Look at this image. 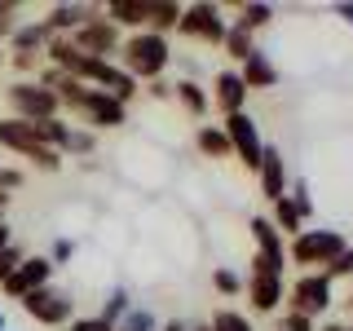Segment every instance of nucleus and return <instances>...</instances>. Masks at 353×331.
Wrapping results in <instances>:
<instances>
[{
	"instance_id": "43",
	"label": "nucleus",
	"mask_w": 353,
	"mask_h": 331,
	"mask_svg": "<svg viewBox=\"0 0 353 331\" xmlns=\"http://www.w3.org/2000/svg\"><path fill=\"white\" fill-rule=\"evenodd\" d=\"M318 331H349L345 323H327V327H318Z\"/></svg>"
},
{
	"instance_id": "29",
	"label": "nucleus",
	"mask_w": 353,
	"mask_h": 331,
	"mask_svg": "<svg viewBox=\"0 0 353 331\" xmlns=\"http://www.w3.org/2000/svg\"><path fill=\"white\" fill-rule=\"evenodd\" d=\"M287 203L296 208V212H301V221H309L314 217V199H309V181L301 177V181H292L287 185Z\"/></svg>"
},
{
	"instance_id": "22",
	"label": "nucleus",
	"mask_w": 353,
	"mask_h": 331,
	"mask_svg": "<svg viewBox=\"0 0 353 331\" xmlns=\"http://www.w3.org/2000/svg\"><path fill=\"white\" fill-rule=\"evenodd\" d=\"M221 49H225V53H230V58H234V62L243 66V62H248V58H252V53H256V49H261V44H256V40H252V31H243V27H239V22H230V27H225V40H221Z\"/></svg>"
},
{
	"instance_id": "6",
	"label": "nucleus",
	"mask_w": 353,
	"mask_h": 331,
	"mask_svg": "<svg viewBox=\"0 0 353 331\" xmlns=\"http://www.w3.org/2000/svg\"><path fill=\"white\" fill-rule=\"evenodd\" d=\"M221 128H225V137H230L234 159H239L248 172H256V168H261V154H265V137H261L256 119H252L248 110H239V115H225V119H221Z\"/></svg>"
},
{
	"instance_id": "30",
	"label": "nucleus",
	"mask_w": 353,
	"mask_h": 331,
	"mask_svg": "<svg viewBox=\"0 0 353 331\" xmlns=\"http://www.w3.org/2000/svg\"><path fill=\"white\" fill-rule=\"evenodd\" d=\"M66 154H88V159H93V154H97V132H93V128H75V124H71V141H66Z\"/></svg>"
},
{
	"instance_id": "42",
	"label": "nucleus",
	"mask_w": 353,
	"mask_h": 331,
	"mask_svg": "<svg viewBox=\"0 0 353 331\" xmlns=\"http://www.w3.org/2000/svg\"><path fill=\"white\" fill-rule=\"evenodd\" d=\"M159 331H190V323H181V318H163Z\"/></svg>"
},
{
	"instance_id": "36",
	"label": "nucleus",
	"mask_w": 353,
	"mask_h": 331,
	"mask_svg": "<svg viewBox=\"0 0 353 331\" xmlns=\"http://www.w3.org/2000/svg\"><path fill=\"white\" fill-rule=\"evenodd\" d=\"M274 331H318L314 323H309V318H301V314H292V309H287V314L279 318V327Z\"/></svg>"
},
{
	"instance_id": "47",
	"label": "nucleus",
	"mask_w": 353,
	"mask_h": 331,
	"mask_svg": "<svg viewBox=\"0 0 353 331\" xmlns=\"http://www.w3.org/2000/svg\"><path fill=\"white\" fill-rule=\"evenodd\" d=\"M0 66H5V53H0Z\"/></svg>"
},
{
	"instance_id": "26",
	"label": "nucleus",
	"mask_w": 353,
	"mask_h": 331,
	"mask_svg": "<svg viewBox=\"0 0 353 331\" xmlns=\"http://www.w3.org/2000/svg\"><path fill=\"white\" fill-rule=\"evenodd\" d=\"M115 331H159V314L146 309V305H132L128 314L115 323Z\"/></svg>"
},
{
	"instance_id": "21",
	"label": "nucleus",
	"mask_w": 353,
	"mask_h": 331,
	"mask_svg": "<svg viewBox=\"0 0 353 331\" xmlns=\"http://www.w3.org/2000/svg\"><path fill=\"white\" fill-rule=\"evenodd\" d=\"M172 97H176V102H181L185 110H190L199 124H203V115H208V106H212V97H208L194 80H176V84H172Z\"/></svg>"
},
{
	"instance_id": "45",
	"label": "nucleus",
	"mask_w": 353,
	"mask_h": 331,
	"mask_svg": "<svg viewBox=\"0 0 353 331\" xmlns=\"http://www.w3.org/2000/svg\"><path fill=\"white\" fill-rule=\"evenodd\" d=\"M5 203H9V194H5V190H0V212H5Z\"/></svg>"
},
{
	"instance_id": "41",
	"label": "nucleus",
	"mask_w": 353,
	"mask_h": 331,
	"mask_svg": "<svg viewBox=\"0 0 353 331\" xmlns=\"http://www.w3.org/2000/svg\"><path fill=\"white\" fill-rule=\"evenodd\" d=\"M9 243H14V225H9V221H0V252H5Z\"/></svg>"
},
{
	"instance_id": "37",
	"label": "nucleus",
	"mask_w": 353,
	"mask_h": 331,
	"mask_svg": "<svg viewBox=\"0 0 353 331\" xmlns=\"http://www.w3.org/2000/svg\"><path fill=\"white\" fill-rule=\"evenodd\" d=\"M22 181H27V177H22V168H0V190H5V194H14Z\"/></svg>"
},
{
	"instance_id": "27",
	"label": "nucleus",
	"mask_w": 353,
	"mask_h": 331,
	"mask_svg": "<svg viewBox=\"0 0 353 331\" xmlns=\"http://www.w3.org/2000/svg\"><path fill=\"white\" fill-rule=\"evenodd\" d=\"M128 309H132V296H128V287H110V292H106V301H102V309H97V314H102L106 323L115 327L119 318L128 314Z\"/></svg>"
},
{
	"instance_id": "10",
	"label": "nucleus",
	"mask_w": 353,
	"mask_h": 331,
	"mask_svg": "<svg viewBox=\"0 0 353 331\" xmlns=\"http://www.w3.org/2000/svg\"><path fill=\"white\" fill-rule=\"evenodd\" d=\"M75 115H80L88 128H124L128 106H124V102H115L110 93H102V88H88L84 102L75 106Z\"/></svg>"
},
{
	"instance_id": "7",
	"label": "nucleus",
	"mask_w": 353,
	"mask_h": 331,
	"mask_svg": "<svg viewBox=\"0 0 353 331\" xmlns=\"http://www.w3.org/2000/svg\"><path fill=\"white\" fill-rule=\"evenodd\" d=\"M225 27H230V22L221 18V5H212V0H194V5H181V22H176V31H181L185 40L221 44V40H225Z\"/></svg>"
},
{
	"instance_id": "46",
	"label": "nucleus",
	"mask_w": 353,
	"mask_h": 331,
	"mask_svg": "<svg viewBox=\"0 0 353 331\" xmlns=\"http://www.w3.org/2000/svg\"><path fill=\"white\" fill-rule=\"evenodd\" d=\"M0 331H9V323H5V309H0Z\"/></svg>"
},
{
	"instance_id": "4",
	"label": "nucleus",
	"mask_w": 353,
	"mask_h": 331,
	"mask_svg": "<svg viewBox=\"0 0 353 331\" xmlns=\"http://www.w3.org/2000/svg\"><path fill=\"white\" fill-rule=\"evenodd\" d=\"M287 301H292V314H301V318H323L331 305H336V292H331V279L323 270H309L301 274V279L292 283V292H287Z\"/></svg>"
},
{
	"instance_id": "33",
	"label": "nucleus",
	"mask_w": 353,
	"mask_h": 331,
	"mask_svg": "<svg viewBox=\"0 0 353 331\" xmlns=\"http://www.w3.org/2000/svg\"><path fill=\"white\" fill-rule=\"evenodd\" d=\"M71 257H75V239H53V248H49V261H53V270L58 265H71Z\"/></svg>"
},
{
	"instance_id": "35",
	"label": "nucleus",
	"mask_w": 353,
	"mask_h": 331,
	"mask_svg": "<svg viewBox=\"0 0 353 331\" xmlns=\"http://www.w3.org/2000/svg\"><path fill=\"white\" fill-rule=\"evenodd\" d=\"M66 331H115V327H110L102 314H88V318H71Z\"/></svg>"
},
{
	"instance_id": "1",
	"label": "nucleus",
	"mask_w": 353,
	"mask_h": 331,
	"mask_svg": "<svg viewBox=\"0 0 353 331\" xmlns=\"http://www.w3.org/2000/svg\"><path fill=\"white\" fill-rule=\"evenodd\" d=\"M172 62V44L168 36H154V31H132V36L119 44V66L132 75V80H163V71H168Z\"/></svg>"
},
{
	"instance_id": "25",
	"label": "nucleus",
	"mask_w": 353,
	"mask_h": 331,
	"mask_svg": "<svg viewBox=\"0 0 353 331\" xmlns=\"http://www.w3.org/2000/svg\"><path fill=\"white\" fill-rule=\"evenodd\" d=\"M239 27L243 31H261V27H270L274 22V5H261V0H252V5H239Z\"/></svg>"
},
{
	"instance_id": "31",
	"label": "nucleus",
	"mask_w": 353,
	"mask_h": 331,
	"mask_svg": "<svg viewBox=\"0 0 353 331\" xmlns=\"http://www.w3.org/2000/svg\"><path fill=\"white\" fill-rule=\"evenodd\" d=\"M212 287H216L221 296H239L243 292V279L230 270V265H216V270H212Z\"/></svg>"
},
{
	"instance_id": "3",
	"label": "nucleus",
	"mask_w": 353,
	"mask_h": 331,
	"mask_svg": "<svg viewBox=\"0 0 353 331\" xmlns=\"http://www.w3.org/2000/svg\"><path fill=\"white\" fill-rule=\"evenodd\" d=\"M349 248V239L340 234V230H301L292 243H287V261H296L305 270V265H327L340 257V252Z\"/></svg>"
},
{
	"instance_id": "16",
	"label": "nucleus",
	"mask_w": 353,
	"mask_h": 331,
	"mask_svg": "<svg viewBox=\"0 0 353 331\" xmlns=\"http://www.w3.org/2000/svg\"><path fill=\"white\" fill-rule=\"evenodd\" d=\"M88 18H93V9H88V5H71V0H62V5H53L40 22H44L49 36H75Z\"/></svg>"
},
{
	"instance_id": "15",
	"label": "nucleus",
	"mask_w": 353,
	"mask_h": 331,
	"mask_svg": "<svg viewBox=\"0 0 353 331\" xmlns=\"http://www.w3.org/2000/svg\"><path fill=\"white\" fill-rule=\"evenodd\" d=\"M212 102L221 106V115H239L243 102H248V84H243L239 66H225V71L212 80Z\"/></svg>"
},
{
	"instance_id": "8",
	"label": "nucleus",
	"mask_w": 353,
	"mask_h": 331,
	"mask_svg": "<svg viewBox=\"0 0 353 331\" xmlns=\"http://www.w3.org/2000/svg\"><path fill=\"white\" fill-rule=\"evenodd\" d=\"M71 44H75L80 53H88V58L115 62V53H119V44H124V40H119V27H115L106 14H93V18H88L84 27L71 36Z\"/></svg>"
},
{
	"instance_id": "20",
	"label": "nucleus",
	"mask_w": 353,
	"mask_h": 331,
	"mask_svg": "<svg viewBox=\"0 0 353 331\" xmlns=\"http://www.w3.org/2000/svg\"><path fill=\"white\" fill-rule=\"evenodd\" d=\"M194 146L208 154V159H230V137H225V128L221 124H199V132H194Z\"/></svg>"
},
{
	"instance_id": "2",
	"label": "nucleus",
	"mask_w": 353,
	"mask_h": 331,
	"mask_svg": "<svg viewBox=\"0 0 353 331\" xmlns=\"http://www.w3.org/2000/svg\"><path fill=\"white\" fill-rule=\"evenodd\" d=\"M0 146H5L9 154H18V159H27V163H36V168H44V172H58V168H62V154L49 150V146H40L27 119H14V115L0 119Z\"/></svg>"
},
{
	"instance_id": "11",
	"label": "nucleus",
	"mask_w": 353,
	"mask_h": 331,
	"mask_svg": "<svg viewBox=\"0 0 353 331\" xmlns=\"http://www.w3.org/2000/svg\"><path fill=\"white\" fill-rule=\"evenodd\" d=\"M22 309H27V314L36 318L40 327H62V323H71V309H75V301H71L66 292H53V287H40V292L22 296Z\"/></svg>"
},
{
	"instance_id": "34",
	"label": "nucleus",
	"mask_w": 353,
	"mask_h": 331,
	"mask_svg": "<svg viewBox=\"0 0 353 331\" xmlns=\"http://www.w3.org/2000/svg\"><path fill=\"white\" fill-rule=\"evenodd\" d=\"M18 265H22V248H18V243H9V248L0 252V287H5V279L18 270Z\"/></svg>"
},
{
	"instance_id": "5",
	"label": "nucleus",
	"mask_w": 353,
	"mask_h": 331,
	"mask_svg": "<svg viewBox=\"0 0 353 331\" xmlns=\"http://www.w3.org/2000/svg\"><path fill=\"white\" fill-rule=\"evenodd\" d=\"M5 97H9V106H14V119H27V124H40V119H58V115H62L58 97H53L40 80H18V84H9Z\"/></svg>"
},
{
	"instance_id": "17",
	"label": "nucleus",
	"mask_w": 353,
	"mask_h": 331,
	"mask_svg": "<svg viewBox=\"0 0 353 331\" xmlns=\"http://www.w3.org/2000/svg\"><path fill=\"white\" fill-rule=\"evenodd\" d=\"M150 14H154V0H110L106 5V18L115 27H132V31H146Z\"/></svg>"
},
{
	"instance_id": "44",
	"label": "nucleus",
	"mask_w": 353,
	"mask_h": 331,
	"mask_svg": "<svg viewBox=\"0 0 353 331\" xmlns=\"http://www.w3.org/2000/svg\"><path fill=\"white\" fill-rule=\"evenodd\" d=\"M190 331H212V327H208V323H190Z\"/></svg>"
},
{
	"instance_id": "14",
	"label": "nucleus",
	"mask_w": 353,
	"mask_h": 331,
	"mask_svg": "<svg viewBox=\"0 0 353 331\" xmlns=\"http://www.w3.org/2000/svg\"><path fill=\"white\" fill-rule=\"evenodd\" d=\"M243 292H248V305L256 309V314H274V309L287 301V287H283V279H274V274H252V279L243 283Z\"/></svg>"
},
{
	"instance_id": "13",
	"label": "nucleus",
	"mask_w": 353,
	"mask_h": 331,
	"mask_svg": "<svg viewBox=\"0 0 353 331\" xmlns=\"http://www.w3.org/2000/svg\"><path fill=\"white\" fill-rule=\"evenodd\" d=\"M256 177H261V194L270 199V203H279V199L287 194V185H292V181H287V159H283L279 146H265Z\"/></svg>"
},
{
	"instance_id": "28",
	"label": "nucleus",
	"mask_w": 353,
	"mask_h": 331,
	"mask_svg": "<svg viewBox=\"0 0 353 331\" xmlns=\"http://www.w3.org/2000/svg\"><path fill=\"white\" fill-rule=\"evenodd\" d=\"M208 327H212V331H252V318L239 314V309H216Z\"/></svg>"
},
{
	"instance_id": "39",
	"label": "nucleus",
	"mask_w": 353,
	"mask_h": 331,
	"mask_svg": "<svg viewBox=\"0 0 353 331\" xmlns=\"http://www.w3.org/2000/svg\"><path fill=\"white\" fill-rule=\"evenodd\" d=\"M146 97L163 102V97H172V84H168V80H150V84H146Z\"/></svg>"
},
{
	"instance_id": "9",
	"label": "nucleus",
	"mask_w": 353,
	"mask_h": 331,
	"mask_svg": "<svg viewBox=\"0 0 353 331\" xmlns=\"http://www.w3.org/2000/svg\"><path fill=\"white\" fill-rule=\"evenodd\" d=\"M49 283H53V261L49 257H22V265L5 279L0 292H5L9 301H22V296L40 292V287H49Z\"/></svg>"
},
{
	"instance_id": "18",
	"label": "nucleus",
	"mask_w": 353,
	"mask_h": 331,
	"mask_svg": "<svg viewBox=\"0 0 353 331\" xmlns=\"http://www.w3.org/2000/svg\"><path fill=\"white\" fill-rule=\"evenodd\" d=\"M9 40H14V58H40L44 44H49L53 36L44 31V22L36 18V22H22V27H14V31H9Z\"/></svg>"
},
{
	"instance_id": "19",
	"label": "nucleus",
	"mask_w": 353,
	"mask_h": 331,
	"mask_svg": "<svg viewBox=\"0 0 353 331\" xmlns=\"http://www.w3.org/2000/svg\"><path fill=\"white\" fill-rule=\"evenodd\" d=\"M239 75H243V84H248V93H252V88H274V84H279V66L270 62L265 49L252 53V58L239 66Z\"/></svg>"
},
{
	"instance_id": "49",
	"label": "nucleus",
	"mask_w": 353,
	"mask_h": 331,
	"mask_svg": "<svg viewBox=\"0 0 353 331\" xmlns=\"http://www.w3.org/2000/svg\"><path fill=\"white\" fill-rule=\"evenodd\" d=\"M349 331H353V327H349Z\"/></svg>"
},
{
	"instance_id": "24",
	"label": "nucleus",
	"mask_w": 353,
	"mask_h": 331,
	"mask_svg": "<svg viewBox=\"0 0 353 331\" xmlns=\"http://www.w3.org/2000/svg\"><path fill=\"white\" fill-rule=\"evenodd\" d=\"M176 22H181V5L176 0H154V14H150V27L154 36H168V31H176Z\"/></svg>"
},
{
	"instance_id": "32",
	"label": "nucleus",
	"mask_w": 353,
	"mask_h": 331,
	"mask_svg": "<svg viewBox=\"0 0 353 331\" xmlns=\"http://www.w3.org/2000/svg\"><path fill=\"white\" fill-rule=\"evenodd\" d=\"M323 274H327L331 283H336V279H353V248H345V252H340V257L331 261V265H327Z\"/></svg>"
},
{
	"instance_id": "38",
	"label": "nucleus",
	"mask_w": 353,
	"mask_h": 331,
	"mask_svg": "<svg viewBox=\"0 0 353 331\" xmlns=\"http://www.w3.org/2000/svg\"><path fill=\"white\" fill-rule=\"evenodd\" d=\"M14 14H18V5L0 0V36H9V31H14Z\"/></svg>"
},
{
	"instance_id": "48",
	"label": "nucleus",
	"mask_w": 353,
	"mask_h": 331,
	"mask_svg": "<svg viewBox=\"0 0 353 331\" xmlns=\"http://www.w3.org/2000/svg\"><path fill=\"white\" fill-rule=\"evenodd\" d=\"M0 221H5V212H0Z\"/></svg>"
},
{
	"instance_id": "12",
	"label": "nucleus",
	"mask_w": 353,
	"mask_h": 331,
	"mask_svg": "<svg viewBox=\"0 0 353 331\" xmlns=\"http://www.w3.org/2000/svg\"><path fill=\"white\" fill-rule=\"evenodd\" d=\"M248 230H252V239H256V257H265L270 274H279V279H283V270H287V243H283L279 230H274V221L270 217H252Z\"/></svg>"
},
{
	"instance_id": "23",
	"label": "nucleus",
	"mask_w": 353,
	"mask_h": 331,
	"mask_svg": "<svg viewBox=\"0 0 353 331\" xmlns=\"http://www.w3.org/2000/svg\"><path fill=\"white\" fill-rule=\"evenodd\" d=\"M270 221H274V230H279V234H301L305 230V221H301V212H296L292 203H287V194L279 199V203H270Z\"/></svg>"
},
{
	"instance_id": "40",
	"label": "nucleus",
	"mask_w": 353,
	"mask_h": 331,
	"mask_svg": "<svg viewBox=\"0 0 353 331\" xmlns=\"http://www.w3.org/2000/svg\"><path fill=\"white\" fill-rule=\"evenodd\" d=\"M331 14H336L340 22H349V27H353V0H340V5H331Z\"/></svg>"
}]
</instances>
